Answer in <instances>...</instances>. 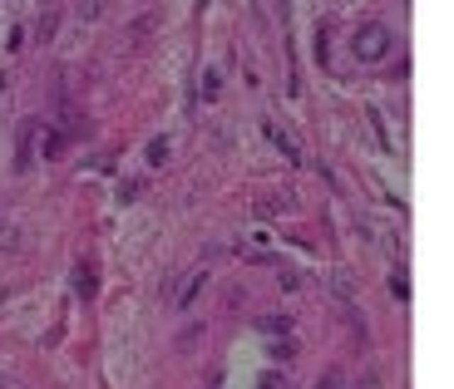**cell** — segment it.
Masks as SVG:
<instances>
[{"label":"cell","mask_w":454,"mask_h":389,"mask_svg":"<svg viewBox=\"0 0 454 389\" xmlns=\"http://www.w3.org/2000/svg\"><path fill=\"white\" fill-rule=\"evenodd\" d=\"M350 50H355V60H380V55L390 50V30H385V25H375V20H370V25H360V30H355V40H350Z\"/></svg>","instance_id":"6da1fadb"},{"label":"cell","mask_w":454,"mask_h":389,"mask_svg":"<svg viewBox=\"0 0 454 389\" xmlns=\"http://www.w3.org/2000/svg\"><path fill=\"white\" fill-rule=\"evenodd\" d=\"M30 163H35V118H25V123H20V158H15V168L25 173Z\"/></svg>","instance_id":"7a4b0ae2"},{"label":"cell","mask_w":454,"mask_h":389,"mask_svg":"<svg viewBox=\"0 0 454 389\" xmlns=\"http://www.w3.org/2000/svg\"><path fill=\"white\" fill-rule=\"evenodd\" d=\"M65 143H70V133H65V128H50V133H45V143H40V158H60V153H65Z\"/></svg>","instance_id":"3957f363"},{"label":"cell","mask_w":454,"mask_h":389,"mask_svg":"<svg viewBox=\"0 0 454 389\" xmlns=\"http://www.w3.org/2000/svg\"><path fill=\"white\" fill-rule=\"evenodd\" d=\"M267 138H272V143H277V148H282V153H287L292 163H301V153H297V143H292V133H282L277 123H267Z\"/></svg>","instance_id":"277c9868"},{"label":"cell","mask_w":454,"mask_h":389,"mask_svg":"<svg viewBox=\"0 0 454 389\" xmlns=\"http://www.w3.org/2000/svg\"><path fill=\"white\" fill-rule=\"evenodd\" d=\"M74 291H79V295H94V266H89V261H79V266H74Z\"/></svg>","instance_id":"5b68a950"},{"label":"cell","mask_w":454,"mask_h":389,"mask_svg":"<svg viewBox=\"0 0 454 389\" xmlns=\"http://www.w3.org/2000/svg\"><path fill=\"white\" fill-rule=\"evenodd\" d=\"M208 281V271H193V281H188V291L178 295V305H193V295H198V286Z\"/></svg>","instance_id":"8992f818"},{"label":"cell","mask_w":454,"mask_h":389,"mask_svg":"<svg viewBox=\"0 0 454 389\" xmlns=\"http://www.w3.org/2000/svg\"><path fill=\"white\" fill-rule=\"evenodd\" d=\"M163 158H168V138H153V143H148V163H153V168H158V163H163Z\"/></svg>","instance_id":"52a82bcc"},{"label":"cell","mask_w":454,"mask_h":389,"mask_svg":"<svg viewBox=\"0 0 454 389\" xmlns=\"http://www.w3.org/2000/svg\"><path fill=\"white\" fill-rule=\"evenodd\" d=\"M390 291L400 295V300H405V295H410V281H405V271H395V276H390Z\"/></svg>","instance_id":"ba28073f"},{"label":"cell","mask_w":454,"mask_h":389,"mask_svg":"<svg viewBox=\"0 0 454 389\" xmlns=\"http://www.w3.org/2000/svg\"><path fill=\"white\" fill-rule=\"evenodd\" d=\"M267 330H282V335H287V330H292V320H287V315H267Z\"/></svg>","instance_id":"9c48e42d"}]
</instances>
